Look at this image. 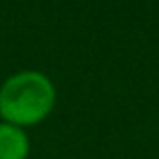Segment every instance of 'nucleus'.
I'll list each match as a JSON object with an SVG mask.
<instances>
[{
    "label": "nucleus",
    "instance_id": "f257e3e1",
    "mask_svg": "<svg viewBox=\"0 0 159 159\" xmlns=\"http://www.w3.org/2000/svg\"><path fill=\"white\" fill-rule=\"evenodd\" d=\"M54 105V87L36 70L10 77L0 89V115L10 125H32L48 115Z\"/></svg>",
    "mask_w": 159,
    "mask_h": 159
},
{
    "label": "nucleus",
    "instance_id": "f03ea898",
    "mask_svg": "<svg viewBox=\"0 0 159 159\" xmlns=\"http://www.w3.org/2000/svg\"><path fill=\"white\" fill-rule=\"evenodd\" d=\"M28 153V139L20 127L0 123V159H24Z\"/></svg>",
    "mask_w": 159,
    "mask_h": 159
}]
</instances>
